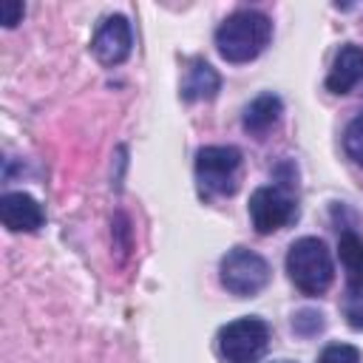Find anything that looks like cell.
I'll list each match as a JSON object with an SVG mask.
<instances>
[{
	"mask_svg": "<svg viewBox=\"0 0 363 363\" xmlns=\"http://www.w3.org/2000/svg\"><path fill=\"white\" fill-rule=\"evenodd\" d=\"M337 255L346 269V298H343V315L352 329L363 332V241L343 230L337 241Z\"/></svg>",
	"mask_w": 363,
	"mask_h": 363,
	"instance_id": "8992f818",
	"label": "cell"
},
{
	"mask_svg": "<svg viewBox=\"0 0 363 363\" xmlns=\"http://www.w3.org/2000/svg\"><path fill=\"white\" fill-rule=\"evenodd\" d=\"M250 218L261 235H269L295 218V199L284 187H275V184L258 187L250 196Z\"/></svg>",
	"mask_w": 363,
	"mask_h": 363,
	"instance_id": "52a82bcc",
	"label": "cell"
},
{
	"mask_svg": "<svg viewBox=\"0 0 363 363\" xmlns=\"http://www.w3.org/2000/svg\"><path fill=\"white\" fill-rule=\"evenodd\" d=\"M218 278L227 292L238 298H250V295H258L269 284V264L247 247H233L221 258Z\"/></svg>",
	"mask_w": 363,
	"mask_h": 363,
	"instance_id": "277c9868",
	"label": "cell"
},
{
	"mask_svg": "<svg viewBox=\"0 0 363 363\" xmlns=\"http://www.w3.org/2000/svg\"><path fill=\"white\" fill-rule=\"evenodd\" d=\"M292 326H295V332H301V335H315V332L323 326V318H320V312L303 309V312H298V318L292 320Z\"/></svg>",
	"mask_w": 363,
	"mask_h": 363,
	"instance_id": "9a60e30c",
	"label": "cell"
},
{
	"mask_svg": "<svg viewBox=\"0 0 363 363\" xmlns=\"http://www.w3.org/2000/svg\"><path fill=\"white\" fill-rule=\"evenodd\" d=\"M133 45V34H130V23L122 14H111L99 23L94 40H91V51L102 65H119L128 60Z\"/></svg>",
	"mask_w": 363,
	"mask_h": 363,
	"instance_id": "ba28073f",
	"label": "cell"
},
{
	"mask_svg": "<svg viewBox=\"0 0 363 363\" xmlns=\"http://www.w3.org/2000/svg\"><path fill=\"white\" fill-rule=\"evenodd\" d=\"M318 363H360V352L352 343H332L320 352Z\"/></svg>",
	"mask_w": 363,
	"mask_h": 363,
	"instance_id": "5bb4252c",
	"label": "cell"
},
{
	"mask_svg": "<svg viewBox=\"0 0 363 363\" xmlns=\"http://www.w3.org/2000/svg\"><path fill=\"white\" fill-rule=\"evenodd\" d=\"M221 88V77L216 74V68L204 60H196L187 68L184 85H182V99L187 102H199V99H213Z\"/></svg>",
	"mask_w": 363,
	"mask_h": 363,
	"instance_id": "8fae6325",
	"label": "cell"
},
{
	"mask_svg": "<svg viewBox=\"0 0 363 363\" xmlns=\"http://www.w3.org/2000/svg\"><path fill=\"white\" fill-rule=\"evenodd\" d=\"M281 111H284V102L281 96L275 94H261L255 96L247 111H244V130L252 133V136H264L278 119H281Z\"/></svg>",
	"mask_w": 363,
	"mask_h": 363,
	"instance_id": "7c38bea8",
	"label": "cell"
},
{
	"mask_svg": "<svg viewBox=\"0 0 363 363\" xmlns=\"http://www.w3.org/2000/svg\"><path fill=\"white\" fill-rule=\"evenodd\" d=\"M343 147H346V153L357 164H363V116H354L346 125V130H343Z\"/></svg>",
	"mask_w": 363,
	"mask_h": 363,
	"instance_id": "4fadbf2b",
	"label": "cell"
},
{
	"mask_svg": "<svg viewBox=\"0 0 363 363\" xmlns=\"http://www.w3.org/2000/svg\"><path fill=\"white\" fill-rule=\"evenodd\" d=\"M23 3H17V0H6L3 6H0V14H3V26L6 28H14L20 20H23Z\"/></svg>",
	"mask_w": 363,
	"mask_h": 363,
	"instance_id": "2e32d148",
	"label": "cell"
},
{
	"mask_svg": "<svg viewBox=\"0 0 363 363\" xmlns=\"http://www.w3.org/2000/svg\"><path fill=\"white\" fill-rule=\"evenodd\" d=\"M286 272L303 295L326 292L332 284V275H335L332 255H329L326 244L320 238H312V235L298 238L286 252Z\"/></svg>",
	"mask_w": 363,
	"mask_h": 363,
	"instance_id": "7a4b0ae2",
	"label": "cell"
},
{
	"mask_svg": "<svg viewBox=\"0 0 363 363\" xmlns=\"http://www.w3.org/2000/svg\"><path fill=\"white\" fill-rule=\"evenodd\" d=\"M241 150L233 145H207L196 153V182L204 199L230 196L238 187Z\"/></svg>",
	"mask_w": 363,
	"mask_h": 363,
	"instance_id": "3957f363",
	"label": "cell"
},
{
	"mask_svg": "<svg viewBox=\"0 0 363 363\" xmlns=\"http://www.w3.org/2000/svg\"><path fill=\"white\" fill-rule=\"evenodd\" d=\"M360 79H363V48L349 43L335 54L332 71L326 77V88L332 94H349Z\"/></svg>",
	"mask_w": 363,
	"mask_h": 363,
	"instance_id": "30bf717a",
	"label": "cell"
},
{
	"mask_svg": "<svg viewBox=\"0 0 363 363\" xmlns=\"http://www.w3.org/2000/svg\"><path fill=\"white\" fill-rule=\"evenodd\" d=\"M269 340V326L261 318H238L218 332V352L227 363H255Z\"/></svg>",
	"mask_w": 363,
	"mask_h": 363,
	"instance_id": "5b68a950",
	"label": "cell"
},
{
	"mask_svg": "<svg viewBox=\"0 0 363 363\" xmlns=\"http://www.w3.org/2000/svg\"><path fill=\"white\" fill-rule=\"evenodd\" d=\"M272 34V23L261 11H235L216 28V48L227 62L255 60Z\"/></svg>",
	"mask_w": 363,
	"mask_h": 363,
	"instance_id": "6da1fadb",
	"label": "cell"
},
{
	"mask_svg": "<svg viewBox=\"0 0 363 363\" xmlns=\"http://www.w3.org/2000/svg\"><path fill=\"white\" fill-rule=\"evenodd\" d=\"M0 218L11 233H34L43 227V207L28 193H6L0 199Z\"/></svg>",
	"mask_w": 363,
	"mask_h": 363,
	"instance_id": "9c48e42d",
	"label": "cell"
}]
</instances>
